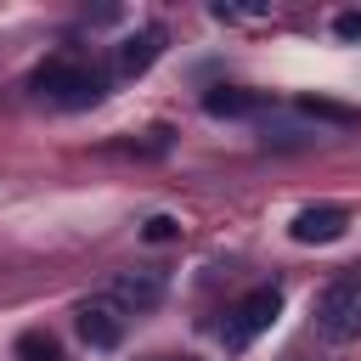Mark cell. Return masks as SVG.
Wrapping results in <instances>:
<instances>
[{
  "instance_id": "277c9868",
  "label": "cell",
  "mask_w": 361,
  "mask_h": 361,
  "mask_svg": "<svg viewBox=\"0 0 361 361\" xmlns=\"http://www.w3.org/2000/svg\"><path fill=\"white\" fill-rule=\"evenodd\" d=\"M164 299V271H118L113 282H107V305H118V310H152Z\"/></svg>"
},
{
  "instance_id": "30bf717a",
  "label": "cell",
  "mask_w": 361,
  "mask_h": 361,
  "mask_svg": "<svg viewBox=\"0 0 361 361\" xmlns=\"http://www.w3.org/2000/svg\"><path fill=\"white\" fill-rule=\"evenodd\" d=\"M17 361H68V355H62V344L51 333H23L17 338Z\"/></svg>"
},
{
  "instance_id": "3957f363",
  "label": "cell",
  "mask_w": 361,
  "mask_h": 361,
  "mask_svg": "<svg viewBox=\"0 0 361 361\" xmlns=\"http://www.w3.org/2000/svg\"><path fill=\"white\" fill-rule=\"evenodd\" d=\"M276 316H282V288H254V293H243V299L226 310L220 338H226L231 350H243V344H254Z\"/></svg>"
},
{
  "instance_id": "6da1fadb",
  "label": "cell",
  "mask_w": 361,
  "mask_h": 361,
  "mask_svg": "<svg viewBox=\"0 0 361 361\" xmlns=\"http://www.w3.org/2000/svg\"><path fill=\"white\" fill-rule=\"evenodd\" d=\"M34 90L51 96L56 107H96V102L107 96V79H102L90 62H79V56H51V62L34 73Z\"/></svg>"
},
{
  "instance_id": "ba28073f",
  "label": "cell",
  "mask_w": 361,
  "mask_h": 361,
  "mask_svg": "<svg viewBox=\"0 0 361 361\" xmlns=\"http://www.w3.org/2000/svg\"><path fill=\"white\" fill-rule=\"evenodd\" d=\"M299 113H310V118H322V124H338V130H361V107H344V102H333V96H299Z\"/></svg>"
},
{
  "instance_id": "7c38bea8",
  "label": "cell",
  "mask_w": 361,
  "mask_h": 361,
  "mask_svg": "<svg viewBox=\"0 0 361 361\" xmlns=\"http://www.w3.org/2000/svg\"><path fill=\"white\" fill-rule=\"evenodd\" d=\"M333 34L338 39H361V11H338L333 17Z\"/></svg>"
},
{
  "instance_id": "8fae6325",
  "label": "cell",
  "mask_w": 361,
  "mask_h": 361,
  "mask_svg": "<svg viewBox=\"0 0 361 361\" xmlns=\"http://www.w3.org/2000/svg\"><path fill=\"white\" fill-rule=\"evenodd\" d=\"M141 237H147V243H175V237H180V220H175V214H152V220L141 226Z\"/></svg>"
},
{
  "instance_id": "5b68a950",
  "label": "cell",
  "mask_w": 361,
  "mask_h": 361,
  "mask_svg": "<svg viewBox=\"0 0 361 361\" xmlns=\"http://www.w3.org/2000/svg\"><path fill=\"white\" fill-rule=\"evenodd\" d=\"M350 231V209L344 203H310L293 214V243H338Z\"/></svg>"
},
{
  "instance_id": "52a82bcc",
  "label": "cell",
  "mask_w": 361,
  "mask_h": 361,
  "mask_svg": "<svg viewBox=\"0 0 361 361\" xmlns=\"http://www.w3.org/2000/svg\"><path fill=\"white\" fill-rule=\"evenodd\" d=\"M158 56H164V28H141L118 45V73H147Z\"/></svg>"
},
{
  "instance_id": "7a4b0ae2",
  "label": "cell",
  "mask_w": 361,
  "mask_h": 361,
  "mask_svg": "<svg viewBox=\"0 0 361 361\" xmlns=\"http://www.w3.org/2000/svg\"><path fill=\"white\" fill-rule=\"evenodd\" d=\"M316 333H322L327 344L361 338V276H338V282L316 299Z\"/></svg>"
},
{
  "instance_id": "8992f818",
  "label": "cell",
  "mask_w": 361,
  "mask_h": 361,
  "mask_svg": "<svg viewBox=\"0 0 361 361\" xmlns=\"http://www.w3.org/2000/svg\"><path fill=\"white\" fill-rule=\"evenodd\" d=\"M79 338H85L90 350H113V344L124 338L118 305H107V299H90V305H79Z\"/></svg>"
},
{
  "instance_id": "9c48e42d",
  "label": "cell",
  "mask_w": 361,
  "mask_h": 361,
  "mask_svg": "<svg viewBox=\"0 0 361 361\" xmlns=\"http://www.w3.org/2000/svg\"><path fill=\"white\" fill-rule=\"evenodd\" d=\"M203 107H209L214 118H243V113H254V107H259V96H254V90H226V85H220V90H209V96H203Z\"/></svg>"
}]
</instances>
